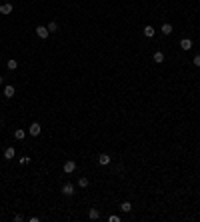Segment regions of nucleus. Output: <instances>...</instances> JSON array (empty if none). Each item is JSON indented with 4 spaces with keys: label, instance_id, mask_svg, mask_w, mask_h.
<instances>
[{
    "label": "nucleus",
    "instance_id": "4",
    "mask_svg": "<svg viewBox=\"0 0 200 222\" xmlns=\"http://www.w3.org/2000/svg\"><path fill=\"white\" fill-rule=\"evenodd\" d=\"M62 194H64V196H72V194H74V186H72L70 182L64 184V186H62Z\"/></svg>",
    "mask_w": 200,
    "mask_h": 222
},
{
    "label": "nucleus",
    "instance_id": "6",
    "mask_svg": "<svg viewBox=\"0 0 200 222\" xmlns=\"http://www.w3.org/2000/svg\"><path fill=\"white\" fill-rule=\"evenodd\" d=\"M12 12V4L10 2H4V4L0 6V14H10Z\"/></svg>",
    "mask_w": 200,
    "mask_h": 222
},
{
    "label": "nucleus",
    "instance_id": "8",
    "mask_svg": "<svg viewBox=\"0 0 200 222\" xmlns=\"http://www.w3.org/2000/svg\"><path fill=\"white\" fill-rule=\"evenodd\" d=\"M142 34H144L146 38H152V36H154V28H152V26H144Z\"/></svg>",
    "mask_w": 200,
    "mask_h": 222
},
{
    "label": "nucleus",
    "instance_id": "22",
    "mask_svg": "<svg viewBox=\"0 0 200 222\" xmlns=\"http://www.w3.org/2000/svg\"><path fill=\"white\" fill-rule=\"evenodd\" d=\"M2 82H4V78H2V76H0V84H2Z\"/></svg>",
    "mask_w": 200,
    "mask_h": 222
},
{
    "label": "nucleus",
    "instance_id": "18",
    "mask_svg": "<svg viewBox=\"0 0 200 222\" xmlns=\"http://www.w3.org/2000/svg\"><path fill=\"white\" fill-rule=\"evenodd\" d=\"M46 28H48V32H56V30H58V24H56V22H50Z\"/></svg>",
    "mask_w": 200,
    "mask_h": 222
},
{
    "label": "nucleus",
    "instance_id": "20",
    "mask_svg": "<svg viewBox=\"0 0 200 222\" xmlns=\"http://www.w3.org/2000/svg\"><path fill=\"white\" fill-rule=\"evenodd\" d=\"M28 162H30V158H28V156H24V158H20V164H22V166H24V164H28Z\"/></svg>",
    "mask_w": 200,
    "mask_h": 222
},
{
    "label": "nucleus",
    "instance_id": "3",
    "mask_svg": "<svg viewBox=\"0 0 200 222\" xmlns=\"http://www.w3.org/2000/svg\"><path fill=\"white\" fill-rule=\"evenodd\" d=\"M36 34H38V38H42V40H44V38H48V28H46V26H38V28H36Z\"/></svg>",
    "mask_w": 200,
    "mask_h": 222
},
{
    "label": "nucleus",
    "instance_id": "10",
    "mask_svg": "<svg viewBox=\"0 0 200 222\" xmlns=\"http://www.w3.org/2000/svg\"><path fill=\"white\" fill-rule=\"evenodd\" d=\"M180 46H182V50H190V48H192V40H190V38H184L182 42H180Z\"/></svg>",
    "mask_w": 200,
    "mask_h": 222
},
{
    "label": "nucleus",
    "instance_id": "19",
    "mask_svg": "<svg viewBox=\"0 0 200 222\" xmlns=\"http://www.w3.org/2000/svg\"><path fill=\"white\" fill-rule=\"evenodd\" d=\"M192 62H194L196 66H198V68H200V54H196V56H194V60H192Z\"/></svg>",
    "mask_w": 200,
    "mask_h": 222
},
{
    "label": "nucleus",
    "instance_id": "17",
    "mask_svg": "<svg viewBox=\"0 0 200 222\" xmlns=\"http://www.w3.org/2000/svg\"><path fill=\"white\" fill-rule=\"evenodd\" d=\"M78 186H82V188H86V186H88V178H78Z\"/></svg>",
    "mask_w": 200,
    "mask_h": 222
},
{
    "label": "nucleus",
    "instance_id": "12",
    "mask_svg": "<svg viewBox=\"0 0 200 222\" xmlns=\"http://www.w3.org/2000/svg\"><path fill=\"white\" fill-rule=\"evenodd\" d=\"M24 136H26V132H24L22 128H18V130H14V138H16V140H22Z\"/></svg>",
    "mask_w": 200,
    "mask_h": 222
},
{
    "label": "nucleus",
    "instance_id": "2",
    "mask_svg": "<svg viewBox=\"0 0 200 222\" xmlns=\"http://www.w3.org/2000/svg\"><path fill=\"white\" fill-rule=\"evenodd\" d=\"M28 132L32 134V136H38V134L42 132V126H40L38 122H32V124H30V128H28Z\"/></svg>",
    "mask_w": 200,
    "mask_h": 222
},
{
    "label": "nucleus",
    "instance_id": "11",
    "mask_svg": "<svg viewBox=\"0 0 200 222\" xmlns=\"http://www.w3.org/2000/svg\"><path fill=\"white\" fill-rule=\"evenodd\" d=\"M162 32L166 34V36H168V34H172V24H168V22H164V24H162Z\"/></svg>",
    "mask_w": 200,
    "mask_h": 222
},
{
    "label": "nucleus",
    "instance_id": "7",
    "mask_svg": "<svg viewBox=\"0 0 200 222\" xmlns=\"http://www.w3.org/2000/svg\"><path fill=\"white\" fill-rule=\"evenodd\" d=\"M14 154H16V150L12 148V146L4 150V158H8V160H12V158H14Z\"/></svg>",
    "mask_w": 200,
    "mask_h": 222
},
{
    "label": "nucleus",
    "instance_id": "9",
    "mask_svg": "<svg viewBox=\"0 0 200 222\" xmlns=\"http://www.w3.org/2000/svg\"><path fill=\"white\" fill-rule=\"evenodd\" d=\"M14 92H16V90H14V86H4V96H6V98H12V96H14Z\"/></svg>",
    "mask_w": 200,
    "mask_h": 222
},
{
    "label": "nucleus",
    "instance_id": "5",
    "mask_svg": "<svg viewBox=\"0 0 200 222\" xmlns=\"http://www.w3.org/2000/svg\"><path fill=\"white\" fill-rule=\"evenodd\" d=\"M98 164L100 166H108V164H110V156L108 154H100L98 156Z\"/></svg>",
    "mask_w": 200,
    "mask_h": 222
},
{
    "label": "nucleus",
    "instance_id": "16",
    "mask_svg": "<svg viewBox=\"0 0 200 222\" xmlns=\"http://www.w3.org/2000/svg\"><path fill=\"white\" fill-rule=\"evenodd\" d=\"M88 216H90V220H96V218H100V212L96 210V208H92V210L88 212Z\"/></svg>",
    "mask_w": 200,
    "mask_h": 222
},
{
    "label": "nucleus",
    "instance_id": "14",
    "mask_svg": "<svg viewBox=\"0 0 200 222\" xmlns=\"http://www.w3.org/2000/svg\"><path fill=\"white\" fill-rule=\"evenodd\" d=\"M6 66H8V70H16V68H18V62L14 60V58H12V60L6 62Z\"/></svg>",
    "mask_w": 200,
    "mask_h": 222
},
{
    "label": "nucleus",
    "instance_id": "1",
    "mask_svg": "<svg viewBox=\"0 0 200 222\" xmlns=\"http://www.w3.org/2000/svg\"><path fill=\"white\" fill-rule=\"evenodd\" d=\"M62 170H64L66 174L74 172V170H76V162H74V160H66V162H64V166H62Z\"/></svg>",
    "mask_w": 200,
    "mask_h": 222
},
{
    "label": "nucleus",
    "instance_id": "21",
    "mask_svg": "<svg viewBox=\"0 0 200 222\" xmlns=\"http://www.w3.org/2000/svg\"><path fill=\"white\" fill-rule=\"evenodd\" d=\"M108 220H110V222H120V218H118V216H116V214H112V216H110V218H108Z\"/></svg>",
    "mask_w": 200,
    "mask_h": 222
},
{
    "label": "nucleus",
    "instance_id": "13",
    "mask_svg": "<svg viewBox=\"0 0 200 222\" xmlns=\"http://www.w3.org/2000/svg\"><path fill=\"white\" fill-rule=\"evenodd\" d=\"M154 62H156V64L164 62V52H154Z\"/></svg>",
    "mask_w": 200,
    "mask_h": 222
},
{
    "label": "nucleus",
    "instance_id": "15",
    "mask_svg": "<svg viewBox=\"0 0 200 222\" xmlns=\"http://www.w3.org/2000/svg\"><path fill=\"white\" fill-rule=\"evenodd\" d=\"M120 210H122V212H130V210H132V204H130V202H122V204H120Z\"/></svg>",
    "mask_w": 200,
    "mask_h": 222
}]
</instances>
